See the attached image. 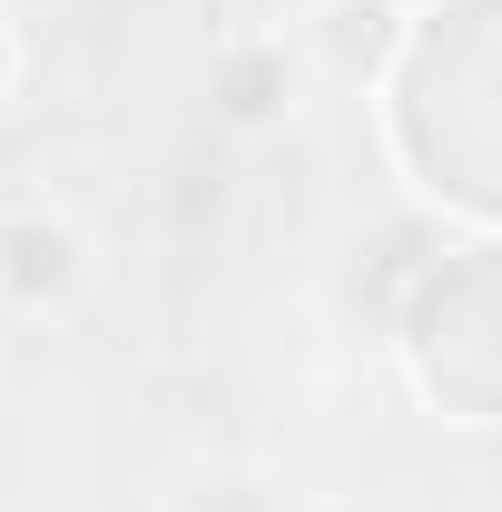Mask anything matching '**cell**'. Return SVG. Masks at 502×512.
<instances>
[{"instance_id":"obj_1","label":"cell","mask_w":502,"mask_h":512,"mask_svg":"<svg viewBox=\"0 0 502 512\" xmlns=\"http://www.w3.org/2000/svg\"><path fill=\"white\" fill-rule=\"evenodd\" d=\"M394 148L414 188L502 217V0H443L404 30Z\"/></svg>"},{"instance_id":"obj_2","label":"cell","mask_w":502,"mask_h":512,"mask_svg":"<svg viewBox=\"0 0 502 512\" xmlns=\"http://www.w3.org/2000/svg\"><path fill=\"white\" fill-rule=\"evenodd\" d=\"M414 375L443 414L502 424V247H453L414 296Z\"/></svg>"},{"instance_id":"obj_3","label":"cell","mask_w":502,"mask_h":512,"mask_svg":"<svg viewBox=\"0 0 502 512\" xmlns=\"http://www.w3.org/2000/svg\"><path fill=\"white\" fill-rule=\"evenodd\" d=\"M79 276H89V247H79L69 217L30 207V217L0 227V296H20V306H60Z\"/></svg>"},{"instance_id":"obj_4","label":"cell","mask_w":502,"mask_h":512,"mask_svg":"<svg viewBox=\"0 0 502 512\" xmlns=\"http://www.w3.org/2000/svg\"><path fill=\"white\" fill-rule=\"evenodd\" d=\"M217 99H227V119H276V99H286V50H227V60H217Z\"/></svg>"},{"instance_id":"obj_5","label":"cell","mask_w":502,"mask_h":512,"mask_svg":"<svg viewBox=\"0 0 502 512\" xmlns=\"http://www.w3.org/2000/svg\"><path fill=\"white\" fill-rule=\"evenodd\" d=\"M0 89H10V30H0Z\"/></svg>"}]
</instances>
